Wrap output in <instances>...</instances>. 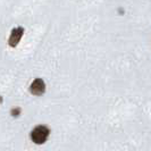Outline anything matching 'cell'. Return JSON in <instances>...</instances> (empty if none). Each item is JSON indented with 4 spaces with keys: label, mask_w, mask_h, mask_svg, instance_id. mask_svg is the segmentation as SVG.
<instances>
[{
    "label": "cell",
    "mask_w": 151,
    "mask_h": 151,
    "mask_svg": "<svg viewBox=\"0 0 151 151\" xmlns=\"http://www.w3.org/2000/svg\"><path fill=\"white\" fill-rule=\"evenodd\" d=\"M49 134H50V129H49L48 126H45V125H38L32 131L31 139H32V141L34 143L43 144L47 141Z\"/></svg>",
    "instance_id": "1"
},
{
    "label": "cell",
    "mask_w": 151,
    "mask_h": 151,
    "mask_svg": "<svg viewBox=\"0 0 151 151\" xmlns=\"http://www.w3.org/2000/svg\"><path fill=\"white\" fill-rule=\"evenodd\" d=\"M23 34H24V27L22 26H17L14 30L12 31L10 33V37H9V40H8V43L10 47L15 48L16 45H18V42L21 41Z\"/></svg>",
    "instance_id": "2"
},
{
    "label": "cell",
    "mask_w": 151,
    "mask_h": 151,
    "mask_svg": "<svg viewBox=\"0 0 151 151\" xmlns=\"http://www.w3.org/2000/svg\"><path fill=\"white\" fill-rule=\"evenodd\" d=\"M30 91L34 96H42L45 91V84L42 78H35L31 84Z\"/></svg>",
    "instance_id": "3"
},
{
    "label": "cell",
    "mask_w": 151,
    "mask_h": 151,
    "mask_svg": "<svg viewBox=\"0 0 151 151\" xmlns=\"http://www.w3.org/2000/svg\"><path fill=\"white\" fill-rule=\"evenodd\" d=\"M0 102H1V97H0Z\"/></svg>",
    "instance_id": "4"
}]
</instances>
